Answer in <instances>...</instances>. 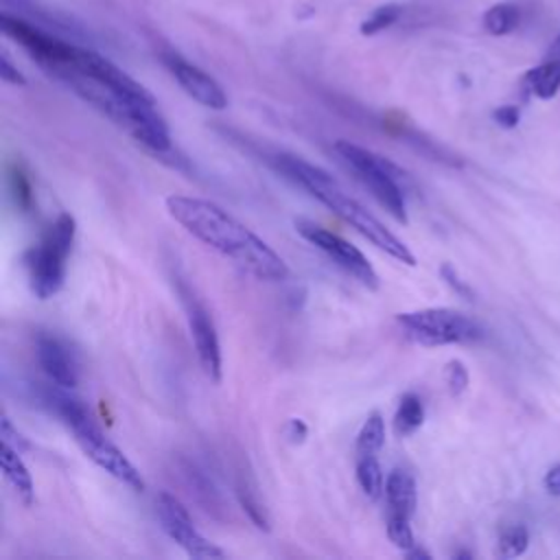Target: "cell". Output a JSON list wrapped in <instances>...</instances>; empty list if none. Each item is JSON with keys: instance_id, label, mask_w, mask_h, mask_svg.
Segmentation results:
<instances>
[{"instance_id": "obj_27", "label": "cell", "mask_w": 560, "mask_h": 560, "mask_svg": "<svg viewBox=\"0 0 560 560\" xmlns=\"http://www.w3.org/2000/svg\"><path fill=\"white\" fill-rule=\"evenodd\" d=\"M492 120L503 129H514L521 120V109L516 105H501L492 112Z\"/></svg>"}, {"instance_id": "obj_23", "label": "cell", "mask_w": 560, "mask_h": 560, "mask_svg": "<svg viewBox=\"0 0 560 560\" xmlns=\"http://www.w3.org/2000/svg\"><path fill=\"white\" fill-rule=\"evenodd\" d=\"M529 545V532L523 523L508 525L499 534V556L501 558H516L521 556Z\"/></svg>"}, {"instance_id": "obj_20", "label": "cell", "mask_w": 560, "mask_h": 560, "mask_svg": "<svg viewBox=\"0 0 560 560\" xmlns=\"http://www.w3.org/2000/svg\"><path fill=\"white\" fill-rule=\"evenodd\" d=\"M518 22H521V13H518V7L512 2H497L483 13V28L497 37L516 31Z\"/></svg>"}, {"instance_id": "obj_29", "label": "cell", "mask_w": 560, "mask_h": 560, "mask_svg": "<svg viewBox=\"0 0 560 560\" xmlns=\"http://www.w3.org/2000/svg\"><path fill=\"white\" fill-rule=\"evenodd\" d=\"M284 438L291 442V444H302L308 435V427L302 418H289L287 424H284Z\"/></svg>"}, {"instance_id": "obj_13", "label": "cell", "mask_w": 560, "mask_h": 560, "mask_svg": "<svg viewBox=\"0 0 560 560\" xmlns=\"http://www.w3.org/2000/svg\"><path fill=\"white\" fill-rule=\"evenodd\" d=\"M162 63L166 66V70L173 74V79L179 83V88L199 105L208 107V109H225L228 107V96L223 92V88L201 68H197L195 63H190L188 59H184L182 55L173 52V50H164L162 55Z\"/></svg>"}, {"instance_id": "obj_18", "label": "cell", "mask_w": 560, "mask_h": 560, "mask_svg": "<svg viewBox=\"0 0 560 560\" xmlns=\"http://www.w3.org/2000/svg\"><path fill=\"white\" fill-rule=\"evenodd\" d=\"M385 444V420L381 413H370L361 424L354 442V455H378Z\"/></svg>"}, {"instance_id": "obj_28", "label": "cell", "mask_w": 560, "mask_h": 560, "mask_svg": "<svg viewBox=\"0 0 560 560\" xmlns=\"http://www.w3.org/2000/svg\"><path fill=\"white\" fill-rule=\"evenodd\" d=\"M0 79L11 85H26V77L11 63L7 50H2L0 55Z\"/></svg>"}, {"instance_id": "obj_10", "label": "cell", "mask_w": 560, "mask_h": 560, "mask_svg": "<svg viewBox=\"0 0 560 560\" xmlns=\"http://www.w3.org/2000/svg\"><path fill=\"white\" fill-rule=\"evenodd\" d=\"M416 479L409 470L394 468L385 479L387 501V538L394 547L409 551L416 540L411 532V516L416 512Z\"/></svg>"}, {"instance_id": "obj_2", "label": "cell", "mask_w": 560, "mask_h": 560, "mask_svg": "<svg viewBox=\"0 0 560 560\" xmlns=\"http://www.w3.org/2000/svg\"><path fill=\"white\" fill-rule=\"evenodd\" d=\"M166 210L188 234L230 258L256 280L278 282L289 276L287 262L219 203L201 197L171 195L166 197Z\"/></svg>"}, {"instance_id": "obj_11", "label": "cell", "mask_w": 560, "mask_h": 560, "mask_svg": "<svg viewBox=\"0 0 560 560\" xmlns=\"http://www.w3.org/2000/svg\"><path fill=\"white\" fill-rule=\"evenodd\" d=\"M158 518L162 523L164 534L179 545L188 556L192 558H223L225 551L219 549L214 542H210L192 523L188 510L184 508V503L168 494V492H160L158 494Z\"/></svg>"}, {"instance_id": "obj_12", "label": "cell", "mask_w": 560, "mask_h": 560, "mask_svg": "<svg viewBox=\"0 0 560 560\" xmlns=\"http://www.w3.org/2000/svg\"><path fill=\"white\" fill-rule=\"evenodd\" d=\"M179 295L186 308V317H188V326H190V335L195 341L201 370L210 381L219 383L221 381V346H219V335L210 317V311L184 282H179Z\"/></svg>"}, {"instance_id": "obj_30", "label": "cell", "mask_w": 560, "mask_h": 560, "mask_svg": "<svg viewBox=\"0 0 560 560\" xmlns=\"http://www.w3.org/2000/svg\"><path fill=\"white\" fill-rule=\"evenodd\" d=\"M542 486L551 497H560V464L551 466L545 477H542Z\"/></svg>"}, {"instance_id": "obj_19", "label": "cell", "mask_w": 560, "mask_h": 560, "mask_svg": "<svg viewBox=\"0 0 560 560\" xmlns=\"http://www.w3.org/2000/svg\"><path fill=\"white\" fill-rule=\"evenodd\" d=\"M357 481L368 499H378L385 492L378 455H357Z\"/></svg>"}, {"instance_id": "obj_5", "label": "cell", "mask_w": 560, "mask_h": 560, "mask_svg": "<svg viewBox=\"0 0 560 560\" xmlns=\"http://www.w3.org/2000/svg\"><path fill=\"white\" fill-rule=\"evenodd\" d=\"M337 158L348 166V171L372 192V197L400 223H407V201H405V173L398 171L389 160L359 147L350 140H337L332 144Z\"/></svg>"}, {"instance_id": "obj_6", "label": "cell", "mask_w": 560, "mask_h": 560, "mask_svg": "<svg viewBox=\"0 0 560 560\" xmlns=\"http://www.w3.org/2000/svg\"><path fill=\"white\" fill-rule=\"evenodd\" d=\"M77 234L74 217L61 212L42 234L39 243L28 252L26 267L31 289L39 300H48L61 291L66 280V262Z\"/></svg>"}, {"instance_id": "obj_16", "label": "cell", "mask_w": 560, "mask_h": 560, "mask_svg": "<svg viewBox=\"0 0 560 560\" xmlns=\"http://www.w3.org/2000/svg\"><path fill=\"white\" fill-rule=\"evenodd\" d=\"M523 85L527 94H534L536 98H542V101L553 98L560 90V63L545 59L540 66L525 72Z\"/></svg>"}, {"instance_id": "obj_14", "label": "cell", "mask_w": 560, "mask_h": 560, "mask_svg": "<svg viewBox=\"0 0 560 560\" xmlns=\"http://www.w3.org/2000/svg\"><path fill=\"white\" fill-rule=\"evenodd\" d=\"M35 350L42 370L57 387L72 389L77 385V365L72 361V354L55 335H37Z\"/></svg>"}, {"instance_id": "obj_25", "label": "cell", "mask_w": 560, "mask_h": 560, "mask_svg": "<svg viewBox=\"0 0 560 560\" xmlns=\"http://www.w3.org/2000/svg\"><path fill=\"white\" fill-rule=\"evenodd\" d=\"M444 378H446V385H448V392L453 396H459L466 387H468V370L462 361L453 359L446 363V370H444Z\"/></svg>"}, {"instance_id": "obj_9", "label": "cell", "mask_w": 560, "mask_h": 560, "mask_svg": "<svg viewBox=\"0 0 560 560\" xmlns=\"http://www.w3.org/2000/svg\"><path fill=\"white\" fill-rule=\"evenodd\" d=\"M295 230L302 238H306L311 245H315L319 252H324L337 267H341L346 273H350L357 282H361L365 289L376 291L378 289V273L365 258V254L348 243L343 236L311 223V221H295Z\"/></svg>"}, {"instance_id": "obj_17", "label": "cell", "mask_w": 560, "mask_h": 560, "mask_svg": "<svg viewBox=\"0 0 560 560\" xmlns=\"http://www.w3.org/2000/svg\"><path fill=\"white\" fill-rule=\"evenodd\" d=\"M424 422V405L422 398L413 392L402 394V398L398 400L396 413H394V431L400 438H407L411 433H416Z\"/></svg>"}, {"instance_id": "obj_22", "label": "cell", "mask_w": 560, "mask_h": 560, "mask_svg": "<svg viewBox=\"0 0 560 560\" xmlns=\"http://www.w3.org/2000/svg\"><path fill=\"white\" fill-rule=\"evenodd\" d=\"M400 15H402V4H398V2H385V4L376 7V9L361 22L359 33L365 35V37L376 35V33L389 28L392 24H396V22L400 20Z\"/></svg>"}, {"instance_id": "obj_7", "label": "cell", "mask_w": 560, "mask_h": 560, "mask_svg": "<svg viewBox=\"0 0 560 560\" xmlns=\"http://www.w3.org/2000/svg\"><path fill=\"white\" fill-rule=\"evenodd\" d=\"M396 322L411 343L424 348L472 343L483 339V326L477 319L446 306L398 313Z\"/></svg>"}, {"instance_id": "obj_21", "label": "cell", "mask_w": 560, "mask_h": 560, "mask_svg": "<svg viewBox=\"0 0 560 560\" xmlns=\"http://www.w3.org/2000/svg\"><path fill=\"white\" fill-rule=\"evenodd\" d=\"M236 497H238V503L241 508L245 510V514L252 518V523L258 527V529H269V518H267V512L258 499V492L254 488L252 481H247L245 477L238 479L236 483Z\"/></svg>"}, {"instance_id": "obj_15", "label": "cell", "mask_w": 560, "mask_h": 560, "mask_svg": "<svg viewBox=\"0 0 560 560\" xmlns=\"http://www.w3.org/2000/svg\"><path fill=\"white\" fill-rule=\"evenodd\" d=\"M0 462H2V472L7 477V481L13 486V490L18 492V497L22 499L24 505H31L35 501V486H33V479H31V472L28 468L24 466L22 457H20V451L18 446H11V442L2 440V455H0Z\"/></svg>"}, {"instance_id": "obj_1", "label": "cell", "mask_w": 560, "mask_h": 560, "mask_svg": "<svg viewBox=\"0 0 560 560\" xmlns=\"http://www.w3.org/2000/svg\"><path fill=\"white\" fill-rule=\"evenodd\" d=\"M52 77L122 127L147 151L173 153L168 125L158 112L153 94L103 55L77 46L74 59Z\"/></svg>"}, {"instance_id": "obj_3", "label": "cell", "mask_w": 560, "mask_h": 560, "mask_svg": "<svg viewBox=\"0 0 560 560\" xmlns=\"http://www.w3.org/2000/svg\"><path fill=\"white\" fill-rule=\"evenodd\" d=\"M273 166L289 182L304 188L311 197H315L319 203L332 210L339 219L350 223L359 234H363L381 252L389 254L394 260L405 262L409 267L416 265V256L411 254V249L392 230H387V225L381 223L363 203L350 197L330 173L302 160L300 155H289V153H278L273 158Z\"/></svg>"}, {"instance_id": "obj_31", "label": "cell", "mask_w": 560, "mask_h": 560, "mask_svg": "<svg viewBox=\"0 0 560 560\" xmlns=\"http://www.w3.org/2000/svg\"><path fill=\"white\" fill-rule=\"evenodd\" d=\"M547 59L560 63V35L551 42V46H549V50H547Z\"/></svg>"}, {"instance_id": "obj_24", "label": "cell", "mask_w": 560, "mask_h": 560, "mask_svg": "<svg viewBox=\"0 0 560 560\" xmlns=\"http://www.w3.org/2000/svg\"><path fill=\"white\" fill-rule=\"evenodd\" d=\"M9 186H11V195H13L15 206L22 212H28L33 208V190H31V184H28L26 175L18 166L11 168V173H9Z\"/></svg>"}, {"instance_id": "obj_4", "label": "cell", "mask_w": 560, "mask_h": 560, "mask_svg": "<svg viewBox=\"0 0 560 560\" xmlns=\"http://www.w3.org/2000/svg\"><path fill=\"white\" fill-rule=\"evenodd\" d=\"M46 402L50 409L66 422V427L72 431L74 442L85 453L88 459H92L98 468H103L114 479L122 481L131 490L142 492L144 479L140 470L127 459V455L103 433V429L96 424L88 407L61 392H46Z\"/></svg>"}, {"instance_id": "obj_8", "label": "cell", "mask_w": 560, "mask_h": 560, "mask_svg": "<svg viewBox=\"0 0 560 560\" xmlns=\"http://www.w3.org/2000/svg\"><path fill=\"white\" fill-rule=\"evenodd\" d=\"M0 28L7 37L18 42L48 74H55L63 66H68L77 55V46H72V44H68V42H63V39L33 26L26 20L7 13V11H2V15H0Z\"/></svg>"}, {"instance_id": "obj_26", "label": "cell", "mask_w": 560, "mask_h": 560, "mask_svg": "<svg viewBox=\"0 0 560 560\" xmlns=\"http://www.w3.org/2000/svg\"><path fill=\"white\" fill-rule=\"evenodd\" d=\"M440 273H442V278H444V282L457 293V295H462V298H466V300H472V289L457 276V271L448 265V262H444L442 265V269H440Z\"/></svg>"}]
</instances>
